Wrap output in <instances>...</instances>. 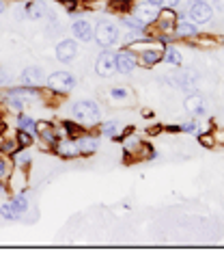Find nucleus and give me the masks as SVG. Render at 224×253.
Wrapping results in <instances>:
<instances>
[{
    "mask_svg": "<svg viewBox=\"0 0 224 253\" xmlns=\"http://www.w3.org/2000/svg\"><path fill=\"white\" fill-rule=\"evenodd\" d=\"M78 56V42L76 39H63L56 43V59L61 63H71Z\"/></svg>",
    "mask_w": 224,
    "mask_h": 253,
    "instance_id": "0eeeda50",
    "label": "nucleus"
},
{
    "mask_svg": "<svg viewBox=\"0 0 224 253\" xmlns=\"http://www.w3.org/2000/svg\"><path fill=\"white\" fill-rule=\"evenodd\" d=\"M155 9H158V7H151V4L142 2V4H138V7H136V13H138V18L145 22V24H149V22L158 20V13H155Z\"/></svg>",
    "mask_w": 224,
    "mask_h": 253,
    "instance_id": "a211bd4d",
    "label": "nucleus"
},
{
    "mask_svg": "<svg viewBox=\"0 0 224 253\" xmlns=\"http://www.w3.org/2000/svg\"><path fill=\"white\" fill-rule=\"evenodd\" d=\"M198 143L200 145H205V147H214L216 145V139H214V134H198Z\"/></svg>",
    "mask_w": 224,
    "mask_h": 253,
    "instance_id": "c85d7f7f",
    "label": "nucleus"
},
{
    "mask_svg": "<svg viewBox=\"0 0 224 253\" xmlns=\"http://www.w3.org/2000/svg\"><path fill=\"white\" fill-rule=\"evenodd\" d=\"M11 83V76L4 70H0V84H9Z\"/></svg>",
    "mask_w": 224,
    "mask_h": 253,
    "instance_id": "7c9ffc66",
    "label": "nucleus"
},
{
    "mask_svg": "<svg viewBox=\"0 0 224 253\" xmlns=\"http://www.w3.org/2000/svg\"><path fill=\"white\" fill-rule=\"evenodd\" d=\"M15 141L20 147H31L32 145V132H26V130H17L15 132Z\"/></svg>",
    "mask_w": 224,
    "mask_h": 253,
    "instance_id": "393cba45",
    "label": "nucleus"
},
{
    "mask_svg": "<svg viewBox=\"0 0 224 253\" xmlns=\"http://www.w3.org/2000/svg\"><path fill=\"white\" fill-rule=\"evenodd\" d=\"M222 43H224V39H222Z\"/></svg>",
    "mask_w": 224,
    "mask_h": 253,
    "instance_id": "a19ab883",
    "label": "nucleus"
},
{
    "mask_svg": "<svg viewBox=\"0 0 224 253\" xmlns=\"http://www.w3.org/2000/svg\"><path fill=\"white\" fill-rule=\"evenodd\" d=\"M160 24V28H162L164 33H170V31H175V26H177V22H179V18L175 15V11L172 9H166L162 13H158V20H155Z\"/></svg>",
    "mask_w": 224,
    "mask_h": 253,
    "instance_id": "4468645a",
    "label": "nucleus"
},
{
    "mask_svg": "<svg viewBox=\"0 0 224 253\" xmlns=\"http://www.w3.org/2000/svg\"><path fill=\"white\" fill-rule=\"evenodd\" d=\"M34 124H37V122H34L32 117H28V115H24V113H22L20 117H17V128H20V130L34 132Z\"/></svg>",
    "mask_w": 224,
    "mask_h": 253,
    "instance_id": "cd10ccee",
    "label": "nucleus"
},
{
    "mask_svg": "<svg viewBox=\"0 0 224 253\" xmlns=\"http://www.w3.org/2000/svg\"><path fill=\"white\" fill-rule=\"evenodd\" d=\"M110 97H114V100H125V97H129V91L114 87V89H110Z\"/></svg>",
    "mask_w": 224,
    "mask_h": 253,
    "instance_id": "c756f323",
    "label": "nucleus"
},
{
    "mask_svg": "<svg viewBox=\"0 0 224 253\" xmlns=\"http://www.w3.org/2000/svg\"><path fill=\"white\" fill-rule=\"evenodd\" d=\"M142 2L151 4V7H164V0H142Z\"/></svg>",
    "mask_w": 224,
    "mask_h": 253,
    "instance_id": "473e14b6",
    "label": "nucleus"
},
{
    "mask_svg": "<svg viewBox=\"0 0 224 253\" xmlns=\"http://www.w3.org/2000/svg\"><path fill=\"white\" fill-rule=\"evenodd\" d=\"M45 9L43 2H26L24 4V13L28 20H43L45 18Z\"/></svg>",
    "mask_w": 224,
    "mask_h": 253,
    "instance_id": "dca6fc26",
    "label": "nucleus"
},
{
    "mask_svg": "<svg viewBox=\"0 0 224 253\" xmlns=\"http://www.w3.org/2000/svg\"><path fill=\"white\" fill-rule=\"evenodd\" d=\"M31 163V154L26 152V147H20L17 152L13 154V165L15 167H24V165H28Z\"/></svg>",
    "mask_w": 224,
    "mask_h": 253,
    "instance_id": "bb28decb",
    "label": "nucleus"
},
{
    "mask_svg": "<svg viewBox=\"0 0 224 253\" xmlns=\"http://www.w3.org/2000/svg\"><path fill=\"white\" fill-rule=\"evenodd\" d=\"M188 15L194 24H205V22H209L211 15H214V7L207 4V2L192 0V2H190V9H188Z\"/></svg>",
    "mask_w": 224,
    "mask_h": 253,
    "instance_id": "423d86ee",
    "label": "nucleus"
},
{
    "mask_svg": "<svg viewBox=\"0 0 224 253\" xmlns=\"http://www.w3.org/2000/svg\"><path fill=\"white\" fill-rule=\"evenodd\" d=\"M214 139H216V143H220V145H224V130L216 132V134H214Z\"/></svg>",
    "mask_w": 224,
    "mask_h": 253,
    "instance_id": "72a5a7b5",
    "label": "nucleus"
},
{
    "mask_svg": "<svg viewBox=\"0 0 224 253\" xmlns=\"http://www.w3.org/2000/svg\"><path fill=\"white\" fill-rule=\"evenodd\" d=\"M11 206L17 210V214H26V210H28V197L26 195H17V197L11 199Z\"/></svg>",
    "mask_w": 224,
    "mask_h": 253,
    "instance_id": "5701e85b",
    "label": "nucleus"
},
{
    "mask_svg": "<svg viewBox=\"0 0 224 253\" xmlns=\"http://www.w3.org/2000/svg\"><path fill=\"white\" fill-rule=\"evenodd\" d=\"M76 87V76L69 72H54L48 76V89L56 95H65Z\"/></svg>",
    "mask_w": 224,
    "mask_h": 253,
    "instance_id": "20e7f679",
    "label": "nucleus"
},
{
    "mask_svg": "<svg viewBox=\"0 0 224 253\" xmlns=\"http://www.w3.org/2000/svg\"><path fill=\"white\" fill-rule=\"evenodd\" d=\"M214 4L218 11H224V0H214Z\"/></svg>",
    "mask_w": 224,
    "mask_h": 253,
    "instance_id": "c9c22d12",
    "label": "nucleus"
},
{
    "mask_svg": "<svg viewBox=\"0 0 224 253\" xmlns=\"http://www.w3.org/2000/svg\"><path fill=\"white\" fill-rule=\"evenodd\" d=\"M95 74L101 78H110L112 74H117V54L110 50L101 52L95 61Z\"/></svg>",
    "mask_w": 224,
    "mask_h": 253,
    "instance_id": "39448f33",
    "label": "nucleus"
},
{
    "mask_svg": "<svg viewBox=\"0 0 224 253\" xmlns=\"http://www.w3.org/2000/svg\"><path fill=\"white\" fill-rule=\"evenodd\" d=\"M164 80L170 87H177V89H183V91H188V93H192L198 84V72L190 70V67H177L175 72L166 74Z\"/></svg>",
    "mask_w": 224,
    "mask_h": 253,
    "instance_id": "f03ea898",
    "label": "nucleus"
},
{
    "mask_svg": "<svg viewBox=\"0 0 224 253\" xmlns=\"http://www.w3.org/2000/svg\"><path fill=\"white\" fill-rule=\"evenodd\" d=\"M123 147H125V152L128 154H136V152H140L142 149V143H140V139H138L136 134H129V136H125L123 139Z\"/></svg>",
    "mask_w": 224,
    "mask_h": 253,
    "instance_id": "412c9836",
    "label": "nucleus"
},
{
    "mask_svg": "<svg viewBox=\"0 0 224 253\" xmlns=\"http://www.w3.org/2000/svg\"><path fill=\"white\" fill-rule=\"evenodd\" d=\"M162 50H153V48H145L140 52V65L142 67H155L162 61Z\"/></svg>",
    "mask_w": 224,
    "mask_h": 253,
    "instance_id": "2eb2a0df",
    "label": "nucleus"
},
{
    "mask_svg": "<svg viewBox=\"0 0 224 253\" xmlns=\"http://www.w3.org/2000/svg\"><path fill=\"white\" fill-rule=\"evenodd\" d=\"M0 216L4 218V221H15V218H20V214H17V210L11 206V201L9 204H2L0 206Z\"/></svg>",
    "mask_w": 224,
    "mask_h": 253,
    "instance_id": "a878e982",
    "label": "nucleus"
},
{
    "mask_svg": "<svg viewBox=\"0 0 224 253\" xmlns=\"http://www.w3.org/2000/svg\"><path fill=\"white\" fill-rule=\"evenodd\" d=\"M194 128H196V124H194V122H188V124L181 126V130H186V132H192Z\"/></svg>",
    "mask_w": 224,
    "mask_h": 253,
    "instance_id": "f704fd0d",
    "label": "nucleus"
},
{
    "mask_svg": "<svg viewBox=\"0 0 224 253\" xmlns=\"http://www.w3.org/2000/svg\"><path fill=\"white\" fill-rule=\"evenodd\" d=\"M43 78H45V74L43 70L39 65H31V67H26L24 72H22V84H26V87H41L43 84Z\"/></svg>",
    "mask_w": 224,
    "mask_h": 253,
    "instance_id": "1a4fd4ad",
    "label": "nucleus"
},
{
    "mask_svg": "<svg viewBox=\"0 0 224 253\" xmlns=\"http://www.w3.org/2000/svg\"><path fill=\"white\" fill-rule=\"evenodd\" d=\"M4 11V0H0V13Z\"/></svg>",
    "mask_w": 224,
    "mask_h": 253,
    "instance_id": "4c0bfd02",
    "label": "nucleus"
},
{
    "mask_svg": "<svg viewBox=\"0 0 224 253\" xmlns=\"http://www.w3.org/2000/svg\"><path fill=\"white\" fill-rule=\"evenodd\" d=\"M121 22H123L128 28H131V31H142V28L147 26L145 22L138 18V15H123V20H121Z\"/></svg>",
    "mask_w": 224,
    "mask_h": 253,
    "instance_id": "4be33fe9",
    "label": "nucleus"
},
{
    "mask_svg": "<svg viewBox=\"0 0 224 253\" xmlns=\"http://www.w3.org/2000/svg\"><path fill=\"white\" fill-rule=\"evenodd\" d=\"M54 149H56V154H59L61 158H76V156H80L76 139H59V143L54 145Z\"/></svg>",
    "mask_w": 224,
    "mask_h": 253,
    "instance_id": "f8f14e48",
    "label": "nucleus"
},
{
    "mask_svg": "<svg viewBox=\"0 0 224 253\" xmlns=\"http://www.w3.org/2000/svg\"><path fill=\"white\" fill-rule=\"evenodd\" d=\"M0 195H7V186H4L2 182H0Z\"/></svg>",
    "mask_w": 224,
    "mask_h": 253,
    "instance_id": "e433bc0d",
    "label": "nucleus"
},
{
    "mask_svg": "<svg viewBox=\"0 0 224 253\" xmlns=\"http://www.w3.org/2000/svg\"><path fill=\"white\" fill-rule=\"evenodd\" d=\"M101 134L110 136V139H117V136H121V128L117 122H106L101 124Z\"/></svg>",
    "mask_w": 224,
    "mask_h": 253,
    "instance_id": "b1692460",
    "label": "nucleus"
},
{
    "mask_svg": "<svg viewBox=\"0 0 224 253\" xmlns=\"http://www.w3.org/2000/svg\"><path fill=\"white\" fill-rule=\"evenodd\" d=\"M179 2H181V0H164V7L166 9H175Z\"/></svg>",
    "mask_w": 224,
    "mask_h": 253,
    "instance_id": "2f4dec72",
    "label": "nucleus"
},
{
    "mask_svg": "<svg viewBox=\"0 0 224 253\" xmlns=\"http://www.w3.org/2000/svg\"><path fill=\"white\" fill-rule=\"evenodd\" d=\"M13 160H11V156H7V154H0V182H7L11 171H13Z\"/></svg>",
    "mask_w": 224,
    "mask_h": 253,
    "instance_id": "6ab92c4d",
    "label": "nucleus"
},
{
    "mask_svg": "<svg viewBox=\"0 0 224 253\" xmlns=\"http://www.w3.org/2000/svg\"><path fill=\"white\" fill-rule=\"evenodd\" d=\"M76 145L82 156H91V154H95L97 149H99V139L91 136V134H80V136H76Z\"/></svg>",
    "mask_w": 224,
    "mask_h": 253,
    "instance_id": "9d476101",
    "label": "nucleus"
},
{
    "mask_svg": "<svg viewBox=\"0 0 224 253\" xmlns=\"http://www.w3.org/2000/svg\"><path fill=\"white\" fill-rule=\"evenodd\" d=\"M93 37L101 48H112L119 42V28L112 20H99L93 28Z\"/></svg>",
    "mask_w": 224,
    "mask_h": 253,
    "instance_id": "7ed1b4c3",
    "label": "nucleus"
},
{
    "mask_svg": "<svg viewBox=\"0 0 224 253\" xmlns=\"http://www.w3.org/2000/svg\"><path fill=\"white\" fill-rule=\"evenodd\" d=\"M4 130V124H2V119H0V132H2Z\"/></svg>",
    "mask_w": 224,
    "mask_h": 253,
    "instance_id": "58836bf2",
    "label": "nucleus"
},
{
    "mask_svg": "<svg viewBox=\"0 0 224 253\" xmlns=\"http://www.w3.org/2000/svg\"><path fill=\"white\" fill-rule=\"evenodd\" d=\"M71 117L76 124H97L101 117V108L95 100H80L71 104Z\"/></svg>",
    "mask_w": 224,
    "mask_h": 253,
    "instance_id": "f257e3e1",
    "label": "nucleus"
},
{
    "mask_svg": "<svg viewBox=\"0 0 224 253\" xmlns=\"http://www.w3.org/2000/svg\"><path fill=\"white\" fill-rule=\"evenodd\" d=\"M162 59H164L166 63H170V65H177V67H181V63H183L181 52H179L177 48H166L164 54H162Z\"/></svg>",
    "mask_w": 224,
    "mask_h": 253,
    "instance_id": "aec40b11",
    "label": "nucleus"
},
{
    "mask_svg": "<svg viewBox=\"0 0 224 253\" xmlns=\"http://www.w3.org/2000/svg\"><path fill=\"white\" fill-rule=\"evenodd\" d=\"M198 2H207V0H198Z\"/></svg>",
    "mask_w": 224,
    "mask_h": 253,
    "instance_id": "ea45409f",
    "label": "nucleus"
},
{
    "mask_svg": "<svg viewBox=\"0 0 224 253\" xmlns=\"http://www.w3.org/2000/svg\"><path fill=\"white\" fill-rule=\"evenodd\" d=\"M196 24H194V22H186V20H179L177 22V26H175V35L177 37H194L196 35Z\"/></svg>",
    "mask_w": 224,
    "mask_h": 253,
    "instance_id": "f3484780",
    "label": "nucleus"
},
{
    "mask_svg": "<svg viewBox=\"0 0 224 253\" xmlns=\"http://www.w3.org/2000/svg\"><path fill=\"white\" fill-rule=\"evenodd\" d=\"M71 33L78 42H93V26L86 20H76L71 24Z\"/></svg>",
    "mask_w": 224,
    "mask_h": 253,
    "instance_id": "9b49d317",
    "label": "nucleus"
},
{
    "mask_svg": "<svg viewBox=\"0 0 224 253\" xmlns=\"http://www.w3.org/2000/svg\"><path fill=\"white\" fill-rule=\"evenodd\" d=\"M138 67V56L129 50H121L117 52V72L119 74H131Z\"/></svg>",
    "mask_w": 224,
    "mask_h": 253,
    "instance_id": "6e6552de",
    "label": "nucleus"
},
{
    "mask_svg": "<svg viewBox=\"0 0 224 253\" xmlns=\"http://www.w3.org/2000/svg\"><path fill=\"white\" fill-rule=\"evenodd\" d=\"M183 106H186V111L190 115H194V117H198V115H203L205 113V97L203 95H198V93H190L188 95V100L183 102Z\"/></svg>",
    "mask_w": 224,
    "mask_h": 253,
    "instance_id": "ddd939ff",
    "label": "nucleus"
}]
</instances>
